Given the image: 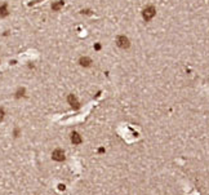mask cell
<instances>
[{
  "instance_id": "30bf717a",
  "label": "cell",
  "mask_w": 209,
  "mask_h": 195,
  "mask_svg": "<svg viewBox=\"0 0 209 195\" xmlns=\"http://www.w3.org/2000/svg\"><path fill=\"white\" fill-rule=\"evenodd\" d=\"M58 187H59V190H65V186L63 185H59Z\"/></svg>"
},
{
  "instance_id": "3957f363",
  "label": "cell",
  "mask_w": 209,
  "mask_h": 195,
  "mask_svg": "<svg viewBox=\"0 0 209 195\" xmlns=\"http://www.w3.org/2000/svg\"><path fill=\"white\" fill-rule=\"evenodd\" d=\"M52 158L54 160H57V162H62V160H65V153L61 149H57V150H54L53 151Z\"/></svg>"
},
{
  "instance_id": "277c9868",
  "label": "cell",
  "mask_w": 209,
  "mask_h": 195,
  "mask_svg": "<svg viewBox=\"0 0 209 195\" xmlns=\"http://www.w3.org/2000/svg\"><path fill=\"white\" fill-rule=\"evenodd\" d=\"M67 101H69V103L72 106L74 109H79V107H80V103H79L78 98L74 96V94H70V96L67 97Z\"/></svg>"
},
{
  "instance_id": "52a82bcc",
  "label": "cell",
  "mask_w": 209,
  "mask_h": 195,
  "mask_svg": "<svg viewBox=\"0 0 209 195\" xmlns=\"http://www.w3.org/2000/svg\"><path fill=\"white\" fill-rule=\"evenodd\" d=\"M63 7V0H59V2H57V3H54L53 5H52V9L53 10H58V9H61Z\"/></svg>"
},
{
  "instance_id": "5b68a950",
  "label": "cell",
  "mask_w": 209,
  "mask_h": 195,
  "mask_svg": "<svg viewBox=\"0 0 209 195\" xmlns=\"http://www.w3.org/2000/svg\"><path fill=\"white\" fill-rule=\"evenodd\" d=\"M71 141H72V143H75V145L82 143V137H80V135H79L78 132H72V133H71Z\"/></svg>"
},
{
  "instance_id": "8992f818",
  "label": "cell",
  "mask_w": 209,
  "mask_h": 195,
  "mask_svg": "<svg viewBox=\"0 0 209 195\" xmlns=\"http://www.w3.org/2000/svg\"><path fill=\"white\" fill-rule=\"evenodd\" d=\"M90 64H92V60H90V58H88V57H82V58H80V65H82V66L88 67Z\"/></svg>"
},
{
  "instance_id": "ba28073f",
  "label": "cell",
  "mask_w": 209,
  "mask_h": 195,
  "mask_svg": "<svg viewBox=\"0 0 209 195\" xmlns=\"http://www.w3.org/2000/svg\"><path fill=\"white\" fill-rule=\"evenodd\" d=\"M5 16H8V8H7V5H2L0 7V17H5Z\"/></svg>"
},
{
  "instance_id": "6da1fadb",
  "label": "cell",
  "mask_w": 209,
  "mask_h": 195,
  "mask_svg": "<svg viewBox=\"0 0 209 195\" xmlns=\"http://www.w3.org/2000/svg\"><path fill=\"white\" fill-rule=\"evenodd\" d=\"M155 13H156L155 8H154L152 5H149V7H146V8L143 9V12H142V16H143V18H145L146 21H150L151 18H154V16H155Z\"/></svg>"
},
{
  "instance_id": "7a4b0ae2",
  "label": "cell",
  "mask_w": 209,
  "mask_h": 195,
  "mask_svg": "<svg viewBox=\"0 0 209 195\" xmlns=\"http://www.w3.org/2000/svg\"><path fill=\"white\" fill-rule=\"evenodd\" d=\"M116 44H118V47H120L123 49H127V48H129V45H131L129 39L127 36H124V35H120L118 39H116Z\"/></svg>"
},
{
  "instance_id": "9c48e42d",
  "label": "cell",
  "mask_w": 209,
  "mask_h": 195,
  "mask_svg": "<svg viewBox=\"0 0 209 195\" xmlns=\"http://www.w3.org/2000/svg\"><path fill=\"white\" fill-rule=\"evenodd\" d=\"M3 115H4V110H0V119H3Z\"/></svg>"
}]
</instances>
